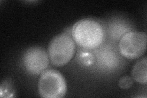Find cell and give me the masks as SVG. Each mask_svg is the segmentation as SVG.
I'll list each match as a JSON object with an SVG mask.
<instances>
[{
	"label": "cell",
	"mask_w": 147,
	"mask_h": 98,
	"mask_svg": "<svg viewBox=\"0 0 147 98\" xmlns=\"http://www.w3.org/2000/svg\"><path fill=\"white\" fill-rule=\"evenodd\" d=\"M72 37L75 43L85 49H94L102 45L105 32L100 23L86 18L77 22L72 29Z\"/></svg>",
	"instance_id": "obj_1"
},
{
	"label": "cell",
	"mask_w": 147,
	"mask_h": 98,
	"mask_svg": "<svg viewBox=\"0 0 147 98\" xmlns=\"http://www.w3.org/2000/svg\"><path fill=\"white\" fill-rule=\"evenodd\" d=\"M76 43L72 37L63 32L54 38L48 46L49 59L55 66H65L76 53Z\"/></svg>",
	"instance_id": "obj_2"
},
{
	"label": "cell",
	"mask_w": 147,
	"mask_h": 98,
	"mask_svg": "<svg viewBox=\"0 0 147 98\" xmlns=\"http://www.w3.org/2000/svg\"><path fill=\"white\" fill-rule=\"evenodd\" d=\"M67 85L65 78L57 70L46 69L40 74L38 92L44 98H61L65 96Z\"/></svg>",
	"instance_id": "obj_3"
},
{
	"label": "cell",
	"mask_w": 147,
	"mask_h": 98,
	"mask_svg": "<svg viewBox=\"0 0 147 98\" xmlns=\"http://www.w3.org/2000/svg\"><path fill=\"white\" fill-rule=\"evenodd\" d=\"M146 44L147 36L145 32H129L124 35L119 41V52L127 59H137L146 52Z\"/></svg>",
	"instance_id": "obj_4"
},
{
	"label": "cell",
	"mask_w": 147,
	"mask_h": 98,
	"mask_svg": "<svg viewBox=\"0 0 147 98\" xmlns=\"http://www.w3.org/2000/svg\"><path fill=\"white\" fill-rule=\"evenodd\" d=\"M25 69L33 75H39L47 68L49 64L48 52L40 47L27 49L22 58Z\"/></svg>",
	"instance_id": "obj_5"
},
{
	"label": "cell",
	"mask_w": 147,
	"mask_h": 98,
	"mask_svg": "<svg viewBox=\"0 0 147 98\" xmlns=\"http://www.w3.org/2000/svg\"><path fill=\"white\" fill-rule=\"evenodd\" d=\"M132 77L140 84L146 85L147 82V59L145 57L135 64L132 70Z\"/></svg>",
	"instance_id": "obj_6"
},
{
	"label": "cell",
	"mask_w": 147,
	"mask_h": 98,
	"mask_svg": "<svg viewBox=\"0 0 147 98\" xmlns=\"http://www.w3.org/2000/svg\"><path fill=\"white\" fill-rule=\"evenodd\" d=\"M77 59L80 64L84 66H90L93 64L95 62V57L93 53L86 49L82 50L77 55Z\"/></svg>",
	"instance_id": "obj_7"
},
{
	"label": "cell",
	"mask_w": 147,
	"mask_h": 98,
	"mask_svg": "<svg viewBox=\"0 0 147 98\" xmlns=\"http://www.w3.org/2000/svg\"><path fill=\"white\" fill-rule=\"evenodd\" d=\"M1 97H12L14 94V90L12 84L8 80H4L1 85Z\"/></svg>",
	"instance_id": "obj_8"
},
{
	"label": "cell",
	"mask_w": 147,
	"mask_h": 98,
	"mask_svg": "<svg viewBox=\"0 0 147 98\" xmlns=\"http://www.w3.org/2000/svg\"><path fill=\"white\" fill-rule=\"evenodd\" d=\"M133 84L132 80L131 77L128 76H125L121 77L118 82V85L121 89L126 90L129 88Z\"/></svg>",
	"instance_id": "obj_9"
}]
</instances>
